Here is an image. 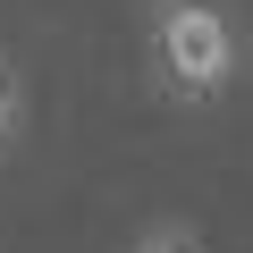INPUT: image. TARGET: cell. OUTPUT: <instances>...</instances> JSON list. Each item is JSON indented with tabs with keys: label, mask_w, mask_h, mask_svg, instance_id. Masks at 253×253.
<instances>
[{
	"label": "cell",
	"mask_w": 253,
	"mask_h": 253,
	"mask_svg": "<svg viewBox=\"0 0 253 253\" xmlns=\"http://www.w3.org/2000/svg\"><path fill=\"white\" fill-rule=\"evenodd\" d=\"M144 59H152V84L177 110H211L245 76V17L228 0H152Z\"/></svg>",
	"instance_id": "obj_1"
},
{
	"label": "cell",
	"mask_w": 253,
	"mask_h": 253,
	"mask_svg": "<svg viewBox=\"0 0 253 253\" xmlns=\"http://www.w3.org/2000/svg\"><path fill=\"white\" fill-rule=\"evenodd\" d=\"M126 253H203V245H194L186 228H152V236H135Z\"/></svg>",
	"instance_id": "obj_2"
},
{
	"label": "cell",
	"mask_w": 253,
	"mask_h": 253,
	"mask_svg": "<svg viewBox=\"0 0 253 253\" xmlns=\"http://www.w3.org/2000/svg\"><path fill=\"white\" fill-rule=\"evenodd\" d=\"M9 135H17V84H9V68H0V152H9Z\"/></svg>",
	"instance_id": "obj_3"
}]
</instances>
